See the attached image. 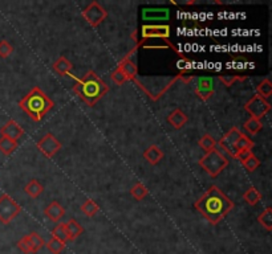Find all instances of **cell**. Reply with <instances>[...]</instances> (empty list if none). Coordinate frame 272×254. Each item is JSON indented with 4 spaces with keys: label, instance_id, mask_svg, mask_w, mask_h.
I'll use <instances>...</instances> for the list:
<instances>
[{
    "label": "cell",
    "instance_id": "cell-3",
    "mask_svg": "<svg viewBox=\"0 0 272 254\" xmlns=\"http://www.w3.org/2000/svg\"><path fill=\"white\" fill-rule=\"evenodd\" d=\"M19 106L28 117H31V119L40 122L53 109L55 104L41 87L35 86L27 96L21 98Z\"/></svg>",
    "mask_w": 272,
    "mask_h": 254
},
{
    "label": "cell",
    "instance_id": "cell-22",
    "mask_svg": "<svg viewBox=\"0 0 272 254\" xmlns=\"http://www.w3.org/2000/svg\"><path fill=\"white\" fill-rule=\"evenodd\" d=\"M254 141H252L251 138H249L246 134H242V137L239 138L238 142H236L235 150H236V157L239 156V154H242L244 151H251V148L254 147Z\"/></svg>",
    "mask_w": 272,
    "mask_h": 254
},
{
    "label": "cell",
    "instance_id": "cell-23",
    "mask_svg": "<svg viewBox=\"0 0 272 254\" xmlns=\"http://www.w3.org/2000/svg\"><path fill=\"white\" fill-rule=\"evenodd\" d=\"M258 223L264 228L267 232L272 231V208L267 207L262 213L258 216Z\"/></svg>",
    "mask_w": 272,
    "mask_h": 254
},
{
    "label": "cell",
    "instance_id": "cell-28",
    "mask_svg": "<svg viewBox=\"0 0 272 254\" xmlns=\"http://www.w3.org/2000/svg\"><path fill=\"white\" fill-rule=\"evenodd\" d=\"M81 211L88 217H93V216H96L100 212V207H98V204L94 200H87L84 204L81 205Z\"/></svg>",
    "mask_w": 272,
    "mask_h": 254
},
{
    "label": "cell",
    "instance_id": "cell-36",
    "mask_svg": "<svg viewBox=\"0 0 272 254\" xmlns=\"http://www.w3.org/2000/svg\"><path fill=\"white\" fill-rule=\"evenodd\" d=\"M111 78L116 85H118V86H121V85H124L125 82H128V78L125 77V74L122 73V72L120 71L118 68H116L115 71L112 72Z\"/></svg>",
    "mask_w": 272,
    "mask_h": 254
},
{
    "label": "cell",
    "instance_id": "cell-37",
    "mask_svg": "<svg viewBox=\"0 0 272 254\" xmlns=\"http://www.w3.org/2000/svg\"><path fill=\"white\" fill-rule=\"evenodd\" d=\"M12 53H14V47L7 40L0 41V57L2 58H7Z\"/></svg>",
    "mask_w": 272,
    "mask_h": 254
},
{
    "label": "cell",
    "instance_id": "cell-31",
    "mask_svg": "<svg viewBox=\"0 0 272 254\" xmlns=\"http://www.w3.org/2000/svg\"><path fill=\"white\" fill-rule=\"evenodd\" d=\"M45 246H47V249L52 254H60L61 251L65 249L64 242H61L60 240H58V238L55 237H52L48 242H45Z\"/></svg>",
    "mask_w": 272,
    "mask_h": 254
},
{
    "label": "cell",
    "instance_id": "cell-18",
    "mask_svg": "<svg viewBox=\"0 0 272 254\" xmlns=\"http://www.w3.org/2000/svg\"><path fill=\"white\" fill-rule=\"evenodd\" d=\"M144 157L149 163L155 166V164H158L164 159V151L158 147V146H155V144H151V146H149V147L144 151Z\"/></svg>",
    "mask_w": 272,
    "mask_h": 254
},
{
    "label": "cell",
    "instance_id": "cell-1",
    "mask_svg": "<svg viewBox=\"0 0 272 254\" xmlns=\"http://www.w3.org/2000/svg\"><path fill=\"white\" fill-rule=\"evenodd\" d=\"M194 208L212 225L219 224L232 211L234 201L223 194L216 185H211L195 201Z\"/></svg>",
    "mask_w": 272,
    "mask_h": 254
},
{
    "label": "cell",
    "instance_id": "cell-4",
    "mask_svg": "<svg viewBox=\"0 0 272 254\" xmlns=\"http://www.w3.org/2000/svg\"><path fill=\"white\" fill-rule=\"evenodd\" d=\"M199 166H201L210 176L216 177L229 166V159H227L222 152H219V151L215 148V150L205 154V156L202 157V159H199Z\"/></svg>",
    "mask_w": 272,
    "mask_h": 254
},
{
    "label": "cell",
    "instance_id": "cell-17",
    "mask_svg": "<svg viewBox=\"0 0 272 254\" xmlns=\"http://www.w3.org/2000/svg\"><path fill=\"white\" fill-rule=\"evenodd\" d=\"M44 213L49 218L50 221L53 223H59L60 218L64 217L65 214V209L63 205H60L58 201H52L49 205H47V208L44 209Z\"/></svg>",
    "mask_w": 272,
    "mask_h": 254
},
{
    "label": "cell",
    "instance_id": "cell-15",
    "mask_svg": "<svg viewBox=\"0 0 272 254\" xmlns=\"http://www.w3.org/2000/svg\"><path fill=\"white\" fill-rule=\"evenodd\" d=\"M166 120H168V123L170 124V126H173L174 129L179 130V129H182V127L187 123L188 117L186 115L185 113H183V110H182V109H179L178 107V109H174L172 113L169 114L168 118H166Z\"/></svg>",
    "mask_w": 272,
    "mask_h": 254
},
{
    "label": "cell",
    "instance_id": "cell-14",
    "mask_svg": "<svg viewBox=\"0 0 272 254\" xmlns=\"http://www.w3.org/2000/svg\"><path fill=\"white\" fill-rule=\"evenodd\" d=\"M170 11L168 8H144L142 10V19L144 20H169Z\"/></svg>",
    "mask_w": 272,
    "mask_h": 254
},
{
    "label": "cell",
    "instance_id": "cell-11",
    "mask_svg": "<svg viewBox=\"0 0 272 254\" xmlns=\"http://www.w3.org/2000/svg\"><path fill=\"white\" fill-rule=\"evenodd\" d=\"M197 97L202 101H207L212 97V94L215 91L214 81L211 77H199L197 81L194 89Z\"/></svg>",
    "mask_w": 272,
    "mask_h": 254
},
{
    "label": "cell",
    "instance_id": "cell-29",
    "mask_svg": "<svg viewBox=\"0 0 272 254\" xmlns=\"http://www.w3.org/2000/svg\"><path fill=\"white\" fill-rule=\"evenodd\" d=\"M130 195L135 199V200H144V199L149 195V190L148 188L145 187L144 184L138 181V183H135L134 185L131 187Z\"/></svg>",
    "mask_w": 272,
    "mask_h": 254
},
{
    "label": "cell",
    "instance_id": "cell-30",
    "mask_svg": "<svg viewBox=\"0 0 272 254\" xmlns=\"http://www.w3.org/2000/svg\"><path fill=\"white\" fill-rule=\"evenodd\" d=\"M198 144H199V147L205 151L206 154L210 152V151L215 150V147H216V142H215V139L211 137V135H208V134L203 135V137L199 139Z\"/></svg>",
    "mask_w": 272,
    "mask_h": 254
},
{
    "label": "cell",
    "instance_id": "cell-21",
    "mask_svg": "<svg viewBox=\"0 0 272 254\" xmlns=\"http://www.w3.org/2000/svg\"><path fill=\"white\" fill-rule=\"evenodd\" d=\"M24 192L32 199H37L44 192V185L36 179H32L31 181H28V184H25L24 187Z\"/></svg>",
    "mask_w": 272,
    "mask_h": 254
},
{
    "label": "cell",
    "instance_id": "cell-35",
    "mask_svg": "<svg viewBox=\"0 0 272 254\" xmlns=\"http://www.w3.org/2000/svg\"><path fill=\"white\" fill-rule=\"evenodd\" d=\"M218 78L222 81L225 86L230 87L235 84V82H238V81L242 82V81H244L247 77H246V76H219Z\"/></svg>",
    "mask_w": 272,
    "mask_h": 254
},
{
    "label": "cell",
    "instance_id": "cell-16",
    "mask_svg": "<svg viewBox=\"0 0 272 254\" xmlns=\"http://www.w3.org/2000/svg\"><path fill=\"white\" fill-rule=\"evenodd\" d=\"M236 161L240 162L244 166L246 170L250 171V172H254L260 166V161H259L255 155L252 154V151H244L242 154H239Z\"/></svg>",
    "mask_w": 272,
    "mask_h": 254
},
{
    "label": "cell",
    "instance_id": "cell-26",
    "mask_svg": "<svg viewBox=\"0 0 272 254\" xmlns=\"http://www.w3.org/2000/svg\"><path fill=\"white\" fill-rule=\"evenodd\" d=\"M17 148V142L12 141L10 138H0V152L6 156L11 155Z\"/></svg>",
    "mask_w": 272,
    "mask_h": 254
},
{
    "label": "cell",
    "instance_id": "cell-8",
    "mask_svg": "<svg viewBox=\"0 0 272 254\" xmlns=\"http://www.w3.org/2000/svg\"><path fill=\"white\" fill-rule=\"evenodd\" d=\"M244 110L251 115V118L262 119L265 114L271 110V104H269L267 100L259 97V96L255 94V96L244 105Z\"/></svg>",
    "mask_w": 272,
    "mask_h": 254
},
{
    "label": "cell",
    "instance_id": "cell-5",
    "mask_svg": "<svg viewBox=\"0 0 272 254\" xmlns=\"http://www.w3.org/2000/svg\"><path fill=\"white\" fill-rule=\"evenodd\" d=\"M170 27H169L168 24H155V25H142L141 28V36L142 39H162V40H165L166 43H168V45L170 48H172L174 52H177V53L179 54V57H181L182 60L183 61H188L187 57L183 56V53H182L181 50H178L177 48L173 45L172 43H170V40H169V37H170Z\"/></svg>",
    "mask_w": 272,
    "mask_h": 254
},
{
    "label": "cell",
    "instance_id": "cell-10",
    "mask_svg": "<svg viewBox=\"0 0 272 254\" xmlns=\"http://www.w3.org/2000/svg\"><path fill=\"white\" fill-rule=\"evenodd\" d=\"M242 134L243 133L239 130L238 127H232V129H230V130L221 138V141H219L221 148H223V151L227 152V154L231 157H234V159H235L236 156V142H238L239 138L242 137Z\"/></svg>",
    "mask_w": 272,
    "mask_h": 254
},
{
    "label": "cell",
    "instance_id": "cell-19",
    "mask_svg": "<svg viewBox=\"0 0 272 254\" xmlns=\"http://www.w3.org/2000/svg\"><path fill=\"white\" fill-rule=\"evenodd\" d=\"M52 68H53V71L58 74H60V76H68V74L72 72V69H73V64L68 60L67 57L61 56L55 61Z\"/></svg>",
    "mask_w": 272,
    "mask_h": 254
},
{
    "label": "cell",
    "instance_id": "cell-34",
    "mask_svg": "<svg viewBox=\"0 0 272 254\" xmlns=\"http://www.w3.org/2000/svg\"><path fill=\"white\" fill-rule=\"evenodd\" d=\"M52 237L58 238V240H60L61 242L67 244L69 240H68V234H67V231H65L64 224H59L58 227L55 228L53 231H52Z\"/></svg>",
    "mask_w": 272,
    "mask_h": 254
},
{
    "label": "cell",
    "instance_id": "cell-12",
    "mask_svg": "<svg viewBox=\"0 0 272 254\" xmlns=\"http://www.w3.org/2000/svg\"><path fill=\"white\" fill-rule=\"evenodd\" d=\"M0 135L4 138H10L12 141L17 142L24 135L23 127L17 123L16 120L10 119L7 123L0 129Z\"/></svg>",
    "mask_w": 272,
    "mask_h": 254
},
{
    "label": "cell",
    "instance_id": "cell-13",
    "mask_svg": "<svg viewBox=\"0 0 272 254\" xmlns=\"http://www.w3.org/2000/svg\"><path fill=\"white\" fill-rule=\"evenodd\" d=\"M131 53H133V52H130L128 56L125 57L124 60L118 64V67H117L118 69H120V71L125 74V77L128 78V81H134L135 78H137V74H138L137 64L131 60Z\"/></svg>",
    "mask_w": 272,
    "mask_h": 254
},
{
    "label": "cell",
    "instance_id": "cell-7",
    "mask_svg": "<svg viewBox=\"0 0 272 254\" xmlns=\"http://www.w3.org/2000/svg\"><path fill=\"white\" fill-rule=\"evenodd\" d=\"M81 15L92 28H97L107 17V11L98 2H92L84 8Z\"/></svg>",
    "mask_w": 272,
    "mask_h": 254
},
{
    "label": "cell",
    "instance_id": "cell-32",
    "mask_svg": "<svg viewBox=\"0 0 272 254\" xmlns=\"http://www.w3.org/2000/svg\"><path fill=\"white\" fill-rule=\"evenodd\" d=\"M28 236H30L31 244H32V247H34V254L37 253V251L40 250V249H43V247L45 246V242H44L43 237H41L39 233H36V232H32V233H30Z\"/></svg>",
    "mask_w": 272,
    "mask_h": 254
},
{
    "label": "cell",
    "instance_id": "cell-27",
    "mask_svg": "<svg viewBox=\"0 0 272 254\" xmlns=\"http://www.w3.org/2000/svg\"><path fill=\"white\" fill-rule=\"evenodd\" d=\"M243 129H244V130L251 135L258 134L259 131L263 129L262 120L256 119V118H250V119H247L244 122V124H243Z\"/></svg>",
    "mask_w": 272,
    "mask_h": 254
},
{
    "label": "cell",
    "instance_id": "cell-9",
    "mask_svg": "<svg viewBox=\"0 0 272 254\" xmlns=\"http://www.w3.org/2000/svg\"><path fill=\"white\" fill-rule=\"evenodd\" d=\"M36 147L39 148V151H40L44 156L50 159V157H53L55 155L58 154L63 146H61V143L56 139V137L53 134L48 133V134H45L41 138L40 141L37 142Z\"/></svg>",
    "mask_w": 272,
    "mask_h": 254
},
{
    "label": "cell",
    "instance_id": "cell-20",
    "mask_svg": "<svg viewBox=\"0 0 272 254\" xmlns=\"http://www.w3.org/2000/svg\"><path fill=\"white\" fill-rule=\"evenodd\" d=\"M65 231H67L68 234V240L69 241H74L77 237H80L81 234L84 233V228L81 227L76 220H69L68 223H64Z\"/></svg>",
    "mask_w": 272,
    "mask_h": 254
},
{
    "label": "cell",
    "instance_id": "cell-25",
    "mask_svg": "<svg viewBox=\"0 0 272 254\" xmlns=\"http://www.w3.org/2000/svg\"><path fill=\"white\" fill-rule=\"evenodd\" d=\"M271 94H272L271 80H269V78H264V80H263L262 82L256 86V96L267 100L268 97H271Z\"/></svg>",
    "mask_w": 272,
    "mask_h": 254
},
{
    "label": "cell",
    "instance_id": "cell-33",
    "mask_svg": "<svg viewBox=\"0 0 272 254\" xmlns=\"http://www.w3.org/2000/svg\"><path fill=\"white\" fill-rule=\"evenodd\" d=\"M17 247H19L23 253L34 254V247H32V244H31L30 236H28V234L17 241Z\"/></svg>",
    "mask_w": 272,
    "mask_h": 254
},
{
    "label": "cell",
    "instance_id": "cell-6",
    "mask_svg": "<svg viewBox=\"0 0 272 254\" xmlns=\"http://www.w3.org/2000/svg\"><path fill=\"white\" fill-rule=\"evenodd\" d=\"M20 212L21 207L10 195L3 194L0 196V223L2 224L8 225Z\"/></svg>",
    "mask_w": 272,
    "mask_h": 254
},
{
    "label": "cell",
    "instance_id": "cell-2",
    "mask_svg": "<svg viewBox=\"0 0 272 254\" xmlns=\"http://www.w3.org/2000/svg\"><path fill=\"white\" fill-rule=\"evenodd\" d=\"M73 91L83 102L92 107L104 96H106L109 86L102 78L98 77V74L94 73L93 71H89L84 77L76 78Z\"/></svg>",
    "mask_w": 272,
    "mask_h": 254
},
{
    "label": "cell",
    "instance_id": "cell-24",
    "mask_svg": "<svg viewBox=\"0 0 272 254\" xmlns=\"http://www.w3.org/2000/svg\"><path fill=\"white\" fill-rule=\"evenodd\" d=\"M243 199H244V201L247 204L254 207V205H256L259 201L262 200V194H260L255 187H251L243 194Z\"/></svg>",
    "mask_w": 272,
    "mask_h": 254
}]
</instances>
